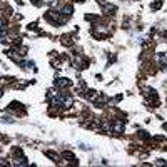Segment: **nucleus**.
Returning <instances> with one entry per match:
<instances>
[{
	"label": "nucleus",
	"mask_w": 167,
	"mask_h": 167,
	"mask_svg": "<svg viewBox=\"0 0 167 167\" xmlns=\"http://www.w3.org/2000/svg\"><path fill=\"white\" fill-rule=\"evenodd\" d=\"M69 84H70V80H67V79H59L55 82V85H59V87H67Z\"/></svg>",
	"instance_id": "1"
}]
</instances>
